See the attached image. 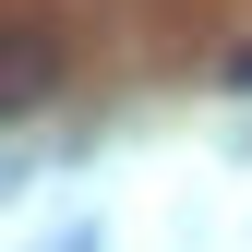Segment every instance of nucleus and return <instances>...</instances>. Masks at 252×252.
Segmentation results:
<instances>
[{"instance_id": "nucleus-1", "label": "nucleus", "mask_w": 252, "mask_h": 252, "mask_svg": "<svg viewBox=\"0 0 252 252\" xmlns=\"http://www.w3.org/2000/svg\"><path fill=\"white\" fill-rule=\"evenodd\" d=\"M60 84H72V48H60L36 12H12V36H0V108H12V120H36Z\"/></svg>"}, {"instance_id": "nucleus-2", "label": "nucleus", "mask_w": 252, "mask_h": 252, "mask_svg": "<svg viewBox=\"0 0 252 252\" xmlns=\"http://www.w3.org/2000/svg\"><path fill=\"white\" fill-rule=\"evenodd\" d=\"M216 84H228V96H252V36H240L228 60H216Z\"/></svg>"}]
</instances>
